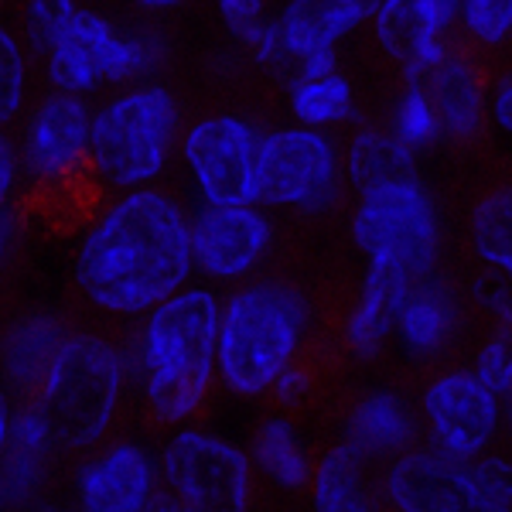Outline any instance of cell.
<instances>
[{
	"mask_svg": "<svg viewBox=\"0 0 512 512\" xmlns=\"http://www.w3.org/2000/svg\"><path fill=\"white\" fill-rule=\"evenodd\" d=\"M188 212L161 188H130L103 212L76 253V287L117 318L147 315L192 284Z\"/></svg>",
	"mask_w": 512,
	"mask_h": 512,
	"instance_id": "6da1fadb",
	"label": "cell"
},
{
	"mask_svg": "<svg viewBox=\"0 0 512 512\" xmlns=\"http://www.w3.org/2000/svg\"><path fill=\"white\" fill-rule=\"evenodd\" d=\"M219 294L185 284L144 315L140 328V373L151 414L161 424H185L205 403L216 379Z\"/></svg>",
	"mask_w": 512,
	"mask_h": 512,
	"instance_id": "7a4b0ae2",
	"label": "cell"
},
{
	"mask_svg": "<svg viewBox=\"0 0 512 512\" xmlns=\"http://www.w3.org/2000/svg\"><path fill=\"white\" fill-rule=\"evenodd\" d=\"M308 332V301L284 280L243 284L219 308L216 373L229 393L263 396L297 359Z\"/></svg>",
	"mask_w": 512,
	"mask_h": 512,
	"instance_id": "3957f363",
	"label": "cell"
},
{
	"mask_svg": "<svg viewBox=\"0 0 512 512\" xmlns=\"http://www.w3.org/2000/svg\"><path fill=\"white\" fill-rule=\"evenodd\" d=\"M127 362L103 335H62L38 383V414L55 451H96L117 417Z\"/></svg>",
	"mask_w": 512,
	"mask_h": 512,
	"instance_id": "277c9868",
	"label": "cell"
},
{
	"mask_svg": "<svg viewBox=\"0 0 512 512\" xmlns=\"http://www.w3.org/2000/svg\"><path fill=\"white\" fill-rule=\"evenodd\" d=\"M181 137L178 96L161 82L117 93L93 110L89 120V168L106 188L154 185Z\"/></svg>",
	"mask_w": 512,
	"mask_h": 512,
	"instance_id": "5b68a950",
	"label": "cell"
},
{
	"mask_svg": "<svg viewBox=\"0 0 512 512\" xmlns=\"http://www.w3.org/2000/svg\"><path fill=\"white\" fill-rule=\"evenodd\" d=\"M485 123V86L465 52L441 45L403 65V93L390 130L414 151L465 144Z\"/></svg>",
	"mask_w": 512,
	"mask_h": 512,
	"instance_id": "8992f818",
	"label": "cell"
},
{
	"mask_svg": "<svg viewBox=\"0 0 512 512\" xmlns=\"http://www.w3.org/2000/svg\"><path fill=\"white\" fill-rule=\"evenodd\" d=\"M52 89L72 96H96L106 86L144 82L158 65L154 38L130 31L93 7L76 4L59 35L41 55Z\"/></svg>",
	"mask_w": 512,
	"mask_h": 512,
	"instance_id": "52a82bcc",
	"label": "cell"
},
{
	"mask_svg": "<svg viewBox=\"0 0 512 512\" xmlns=\"http://www.w3.org/2000/svg\"><path fill=\"white\" fill-rule=\"evenodd\" d=\"M355 198L359 205L349 222L355 250L366 260L396 263L414 280L431 277L441 253V219L424 181H393Z\"/></svg>",
	"mask_w": 512,
	"mask_h": 512,
	"instance_id": "ba28073f",
	"label": "cell"
},
{
	"mask_svg": "<svg viewBox=\"0 0 512 512\" xmlns=\"http://www.w3.org/2000/svg\"><path fill=\"white\" fill-rule=\"evenodd\" d=\"M345 192L342 158L328 130L280 127L260 134L253 154V205L332 209Z\"/></svg>",
	"mask_w": 512,
	"mask_h": 512,
	"instance_id": "9c48e42d",
	"label": "cell"
},
{
	"mask_svg": "<svg viewBox=\"0 0 512 512\" xmlns=\"http://www.w3.org/2000/svg\"><path fill=\"white\" fill-rule=\"evenodd\" d=\"M158 482L171 509L243 512L253 502V458L226 437L181 427L158 458Z\"/></svg>",
	"mask_w": 512,
	"mask_h": 512,
	"instance_id": "30bf717a",
	"label": "cell"
},
{
	"mask_svg": "<svg viewBox=\"0 0 512 512\" xmlns=\"http://www.w3.org/2000/svg\"><path fill=\"white\" fill-rule=\"evenodd\" d=\"M89 120L86 96L52 89L24 120L18 140L21 178L45 192H62L89 171Z\"/></svg>",
	"mask_w": 512,
	"mask_h": 512,
	"instance_id": "8fae6325",
	"label": "cell"
},
{
	"mask_svg": "<svg viewBox=\"0 0 512 512\" xmlns=\"http://www.w3.org/2000/svg\"><path fill=\"white\" fill-rule=\"evenodd\" d=\"M260 130L236 113L188 123L178 137L195 192L209 205H253V154Z\"/></svg>",
	"mask_w": 512,
	"mask_h": 512,
	"instance_id": "7c38bea8",
	"label": "cell"
},
{
	"mask_svg": "<svg viewBox=\"0 0 512 512\" xmlns=\"http://www.w3.org/2000/svg\"><path fill=\"white\" fill-rule=\"evenodd\" d=\"M420 414L431 448L468 461L492 448L502 420V400L472 369H451L424 390Z\"/></svg>",
	"mask_w": 512,
	"mask_h": 512,
	"instance_id": "4fadbf2b",
	"label": "cell"
},
{
	"mask_svg": "<svg viewBox=\"0 0 512 512\" xmlns=\"http://www.w3.org/2000/svg\"><path fill=\"white\" fill-rule=\"evenodd\" d=\"M188 243L198 274L216 284L250 277L274 243V222L260 205H209L188 212Z\"/></svg>",
	"mask_w": 512,
	"mask_h": 512,
	"instance_id": "5bb4252c",
	"label": "cell"
},
{
	"mask_svg": "<svg viewBox=\"0 0 512 512\" xmlns=\"http://www.w3.org/2000/svg\"><path fill=\"white\" fill-rule=\"evenodd\" d=\"M383 499L400 512H472L468 461L414 444L390 458Z\"/></svg>",
	"mask_w": 512,
	"mask_h": 512,
	"instance_id": "9a60e30c",
	"label": "cell"
},
{
	"mask_svg": "<svg viewBox=\"0 0 512 512\" xmlns=\"http://www.w3.org/2000/svg\"><path fill=\"white\" fill-rule=\"evenodd\" d=\"M158 489V458L137 441L110 444L76 472V499L89 512H144L154 506Z\"/></svg>",
	"mask_w": 512,
	"mask_h": 512,
	"instance_id": "2e32d148",
	"label": "cell"
},
{
	"mask_svg": "<svg viewBox=\"0 0 512 512\" xmlns=\"http://www.w3.org/2000/svg\"><path fill=\"white\" fill-rule=\"evenodd\" d=\"M369 24L386 59L407 65L448 45L458 28V0H379Z\"/></svg>",
	"mask_w": 512,
	"mask_h": 512,
	"instance_id": "e0dca14e",
	"label": "cell"
},
{
	"mask_svg": "<svg viewBox=\"0 0 512 512\" xmlns=\"http://www.w3.org/2000/svg\"><path fill=\"white\" fill-rule=\"evenodd\" d=\"M414 277L396 263L369 260V274L362 284V294L355 301L345 321V342H349L352 355L359 359H376L386 349L390 335L396 332V315L407 297Z\"/></svg>",
	"mask_w": 512,
	"mask_h": 512,
	"instance_id": "ac0fdd59",
	"label": "cell"
},
{
	"mask_svg": "<svg viewBox=\"0 0 512 512\" xmlns=\"http://www.w3.org/2000/svg\"><path fill=\"white\" fill-rule=\"evenodd\" d=\"M458 332V301L441 280L420 277L410 284L407 297L396 315V332L400 345L410 359H437L451 345Z\"/></svg>",
	"mask_w": 512,
	"mask_h": 512,
	"instance_id": "d6986e66",
	"label": "cell"
},
{
	"mask_svg": "<svg viewBox=\"0 0 512 512\" xmlns=\"http://www.w3.org/2000/svg\"><path fill=\"white\" fill-rule=\"evenodd\" d=\"M345 188L355 195L376 192L393 181L420 178V161L410 144H403L390 127H359L342 158Z\"/></svg>",
	"mask_w": 512,
	"mask_h": 512,
	"instance_id": "ffe728a7",
	"label": "cell"
},
{
	"mask_svg": "<svg viewBox=\"0 0 512 512\" xmlns=\"http://www.w3.org/2000/svg\"><path fill=\"white\" fill-rule=\"evenodd\" d=\"M48 451H55L38 407L14 410L11 434L0 454V506H24L38 495Z\"/></svg>",
	"mask_w": 512,
	"mask_h": 512,
	"instance_id": "44dd1931",
	"label": "cell"
},
{
	"mask_svg": "<svg viewBox=\"0 0 512 512\" xmlns=\"http://www.w3.org/2000/svg\"><path fill=\"white\" fill-rule=\"evenodd\" d=\"M417 434V417L410 414L407 403L390 390H379L362 396L352 407L345 441H352L369 461H390L400 451L414 448Z\"/></svg>",
	"mask_w": 512,
	"mask_h": 512,
	"instance_id": "7402d4cb",
	"label": "cell"
},
{
	"mask_svg": "<svg viewBox=\"0 0 512 512\" xmlns=\"http://www.w3.org/2000/svg\"><path fill=\"white\" fill-rule=\"evenodd\" d=\"M369 465L373 461L352 441L325 451V458L311 468V506L321 512H369L376 506Z\"/></svg>",
	"mask_w": 512,
	"mask_h": 512,
	"instance_id": "603a6c76",
	"label": "cell"
},
{
	"mask_svg": "<svg viewBox=\"0 0 512 512\" xmlns=\"http://www.w3.org/2000/svg\"><path fill=\"white\" fill-rule=\"evenodd\" d=\"M253 465L270 485L284 492H301L311 482V454L304 451L301 434L287 417H270L260 424L253 441Z\"/></svg>",
	"mask_w": 512,
	"mask_h": 512,
	"instance_id": "cb8c5ba5",
	"label": "cell"
},
{
	"mask_svg": "<svg viewBox=\"0 0 512 512\" xmlns=\"http://www.w3.org/2000/svg\"><path fill=\"white\" fill-rule=\"evenodd\" d=\"M291 93V113L301 127L332 130L342 123L359 120V103H355V86L342 72H325L315 79H301L287 86Z\"/></svg>",
	"mask_w": 512,
	"mask_h": 512,
	"instance_id": "d4e9b609",
	"label": "cell"
},
{
	"mask_svg": "<svg viewBox=\"0 0 512 512\" xmlns=\"http://www.w3.org/2000/svg\"><path fill=\"white\" fill-rule=\"evenodd\" d=\"M62 342V332L52 318H28L7 335L4 342V369L14 383L31 386L41 383L48 359H52L55 345Z\"/></svg>",
	"mask_w": 512,
	"mask_h": 512,
	"instance_id": "484cf974",
	"label": "cell"
},
{
	"mask_svg": "<svg viewBox=\"0 0 512 512\" xmlns=\"http://www.w3.org/2000/svg\"><path fill=\"white\" fill-rule=\"evenodd\" d=\"M472 246L475 256L492 270L512 274V192L495 188L472 212Z\"/></svg>",
	"mask_w": 512,
	"mask_h": 512,
	"instance_id": "4316f807",
	"label": "cell"
},
{
	"mask_svg": "<svg viewBox=\"0 0 512 512\" xmlns=\"http://www.w3.org/2000/svg\"><path fill=\"white\" fill-rule=\"evenodd\" d=\"M31 55L21 35L0 21V130H7L28 106Z\"/></svg>",
	"mask_w": 512,
	"mask_h": 512,
	"instance_id": "83f0119b",
	"label": "cell"
},
{
	"mask_svg": "<svg viewBox=\"0 0 512 512\" xmlns=\"http://www.w3.org/2000/svg\"><path fill=\"white\" fill-rule=\"evenodd\" d=\"M472 475V512H509L512 509V468L499 454L468 458Z\"/></svg>",
	"mask_w": 512,
	"mask_h": 512,
	"instance_id": "f1b7e54d",
	"label": "cell"
},
{
	"mask_svg": "<svg viewBox=\"0 0 512 512\" xmlns=\"http://www.w3.org/2000/svg\"><path fill=\"white\" fill-rule=\"evenodd\" d=\"M458 24L475 45H506L512 35V0H458Z\"/></svg>",
	"mask_w": 512,
	"mask_h": 512,
	"instance_id": "f546056e",
	"label": "cell"
},
{
	"mask_svg": "<svg viewBox=\"0 0 512 512\" xmlns=\"http://www.w3.org/2000/svg\"><path fill=\"white\" fill-rule=\"evenodd\" d=\"M76 4L79 0H28V4H24L18 35H21L31 59H41V55H45V48L52 45V38L59 35V28Z\"/></svg>",
	"mask_w": 512,
	"mask_h": 512,
	"instance_id": "4dcf8cb0",
	"label": "cell"
},
{
	"mask_svg": "<svg viewBox=\"0 0 512 512\" xmlns=\"http://www.w3.org/2000/svg\"><path fill=\"white\" fill-rule=\"evenodd\" d=\"M270 0H216V11H219V21L226 24L229 38L236 41L239 48H250L260 41L263 28H267V11Z\"/></svg>",
	"mask_w": 512,
	"mask_h": 512,
	"instance_id": "1f68e13d",
	"label": "cell"
},
{
	"mask_svg": "<svg viewBox=\"0 0 512 512\" xmlns=\"http://www.w3.org/2000/svg\"><path fill=\"white\" fill-rule=\"evenodd\" d=\"M472 373L482 379L489 390L499 396L502 403L509 400L512 393V345H509V332H495L489 342L478 349L475 355V369Z\"/></svg>",
	"mask_w": 512,
	"mask_h": 512,
	"instance_id": "d6a6232c",
	"label": "cell"
},
{
	"mask_svg": "<svg viewBox=\"0 0 512 512\" xmlns=\"http://www.w3.org/2000/svg\"><path fill=\"white\" fill-rule=\"evenodd\" d=\"M376 4L379 0H318V14H321V24H325L328 38H332L335 45H342V41L355 35L362 24L373 21Z\"/></svg>",
	"mask_w": 512,
	"mask_h": 512,
	"instance_id": "836d02e7",
	"label": "cell"
},
{
	"mask_svg": "<svg viewBox=\"0 0 512 512\" xmlns=\"http://www.w3.org/2000/svg\"><path fill=\"white\" fill-rule=\"evenodd\" d=\"M485 270H489V274L475 280L472 297L478 301V308H485V315H489L495 325L502 328V332H509V325H512V311H509V274H506V270H492V267H485Z\"/></svg>",
	"mask_w": 512,
	"mask_h": 512,
	"instance_id": "e575fe53",
	"label": "cell"
},
{
	"mask_svg": "<svg viewBox=\"0 0 512 512\" xmlns=\"http://www.w3.org/2000/svg\"><path fill=\"white\" fill-rule=\"evenodd\" d=\"M21 185V168H18V144L0 130V212L11 209V198Z\"/></svg>",
	"mask_w": 512,
	"mask_h": 512,
	"instance_id": "d590c367",
	"label": "cell"
},
{
	"mask_svg": "<svg viewBox=\"0 0 512 512\" xmlns=\"http://www.w3.org/2000/svg\"><path fill=\"white\" fill-rule=\"evenodd\" d=\"M274 393V400L280 403V407H297V403L304 400V396L311 393V376L304 373V369H297L294 362L280 373L274 383H270V390Z\"/></svg>",
	"mask_w": 512,
	"mask_h": 512,
	"instance_id": "8d00e7d4",
	"label": "cell"
},
{
	"mask_svg": "<svg viewBox=\"0 0 512 512\" xmlns=\"http://www.w3.org/2000/svg\"><path fill=\"white\" fill-rule=\"evenodd\" d=\"M489 117L502 134L512 130V76H502L495 82V93H492V103H489Z\"/></svg>",
	"mask_w": 512,
	"mask_h": 512,
	"instance_id": "74e56055",
	"label": "cell"
},
{
	"mask_svg": "<svg viewBox=\"0 0 512 512\" xmlns=\"http://www.w3.org/2000/svg\"><path fill=\"white\" fill-rule=\"evenodd\" d=\"M14 236H18V219H14L11 209H4V212H0V260L11 253Z\"/></svg>",
	"mask_w": 512,
	"mask_h": 512,
	"instance_id": "f35d334b",
	"label": "cell"
},
{
	"mask_svg": "<svg viewBox=\"0 0 512 512\" xmlns=\"http://www.w3.org/2000/svg\"><path fill=\"white\" fill-rule=\"evenodd\" d=\"M11 420H14V400H11V393L0 386V454H4L7 434H11Z\"/></svg>",
	"mask_w": 512,
	"mask_h": 512,
	"instance_id": "ab89813d",
	"label": "cell"
},
{
	"mask_svg": "<svg viewBox=\"0 0 512 512\" xmlns=\"http://www.w3.org/2000/svg\"><path fill=\"white\" fill-rule=\"evenodd\" d=\"M130 4L140 7V11H147V14H161V11H171V7L188 4V0H130Z\"/></svg>",
	"mask_w": 512,
	"mask_h": 512,
	"instance_id": "60d3db41",
	"label": "cell"
}]
</instances>
